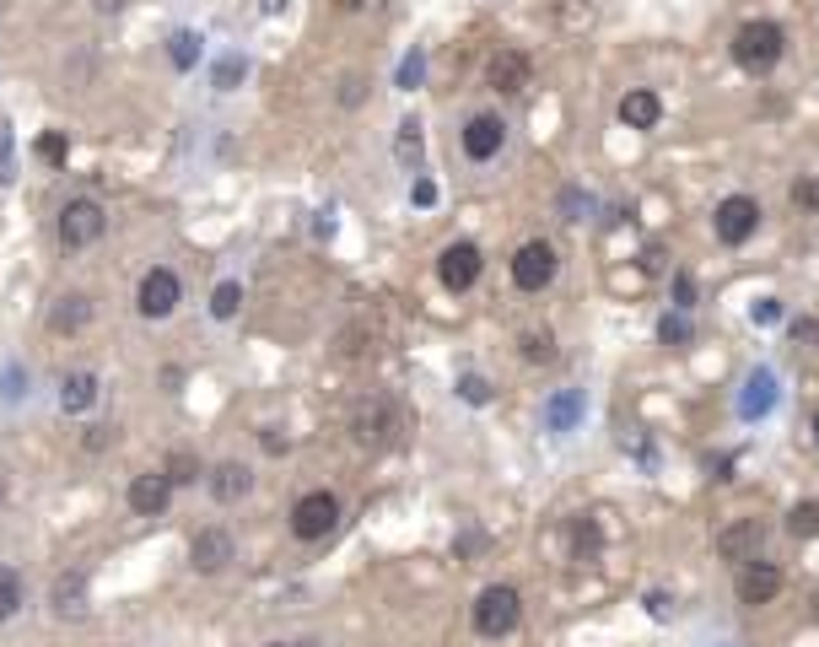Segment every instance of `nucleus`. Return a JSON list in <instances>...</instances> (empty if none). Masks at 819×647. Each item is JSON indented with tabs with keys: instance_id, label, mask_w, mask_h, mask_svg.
I'll use <instances>...</instances> for the list:
<instances>
[{
	"instance_id": "f257e3e1",
	"label": "nucleus",
	"mask_w": 819,
	"mask_h": 647,
	"mask_svg": "<svg viewBox=\"0 0 819 647\" xmlns=\"http://www.w3.org/2000/svg\"><path fill=\"white\" fill-rule=\"evenodd\" d=\"M517 621H523V593L512 588V582H491V588H480V599H475V632L480 637H512L517 632Z\"/></svg>"
},
{
	"instance_id": "f03ea898",
	"label": "nucleus",
	"mask_w": 819,
	"mask_h": 647,
	"mask_svg": "<svg viewBox=\"0 0 819 647\" xmlns=\"http://www.w3.org/2000/svg\"><path fill=\"white\" fill-rule=\"evenodd\" d=\"M782 55H787V33L776 22H744L733 33V60L744 70H771Z\"/></svg>"
},
{
	"instance_id": "7ed1b4c3",
	"label": "nucleus",
	"mask_w": 819,
	"mask_h": 647,
	"mask_svg": "<svg viewBox=\"0 0 819 647\" xmlns=\"http://www.w3.org/2000/svg\"><path fill=\"white\" fill-rule=\"evenodd\" d=\"M755 227H760V200L755 194H728V200L717 205V216H712V232H717V243H728V249L750 243Z\"/></svg>"
},
{
	"instance_id": "20e7f679",
	"label": "nucleus",
	"mask_w": 819,
	"mask_h": 647,
	"mask_svg": "<svg viewBox=\"0 0 819 647\" xmlns=\"http://www.w3.org/2000/svg\"><path fill=\"white\" fill-rule=\"evenodd\" d=\"M103 227H109V216H103L98 200H70V205L60 211V243L65 249H92V243L103 238Z\"/></svg>"
},
{
	"instance_id": "39448f33",
	"label": "nucleus",
	"mask_w": 819,
	"mask_h": 647,
	"mask_svg": "<svg viewBox=\"0 0 819 647\" xmlns=\"http://www.w3.org/2000/svg\"><path fill=\"white\" fill-rule=\"evenodd\" d=\"M556 249L545 243V238H534V243H523L517 254H512V281H517V292H545L550 281H556Z\"/></svg>"
},
{
	"instance_id": "423d86ee",
	"label": "nucleus",
	"mask_w": 819,
	"mask_h": 647,
	"mask_svg": "<svg viewBox=\"0 0 819 647\" xmlns=\"http://www.w3.org/2000/svg\"><path fill=\"white\" fill-rule=\"evenodd\" d=\"M334 523H340L334 491H308V497H297V508H292V534H297V540H323Z\"/></svg>"
},
{
	"instance_id": "0eeeda50",
	"label": "nucleus",
	"mask_w": 819,
	"mask_h": 647,
	"mask_svg": "<svg viewBox=\"0 0 819 647\" xmlns=\"http://www.w3.org/2000/svg\"><path fill=\"white\" fill-rule=\"evenodd\" d=\"M135 308H140V319H168V314L179 308V275H173L168 264L146 270V275H140V292H135Z\"/></svg>"
},
{
	"instance_id": "6e6552de",
	"label": "nucleus",
	"mask_w": 819,
	"mask_h": 647,
	"mask_svg": "<svg viewBox=\"0 0 819 647\" xmlns=\"http://www.w3.org/2000/svg\"><path fill=\"white\" fill-rule=\"evenodd\" d=\"M733 593H739V604H750V610H760V604H771L776 593H782V567L776 561H744L739 572H733Z\"/></svg>"
},
{
	"instance_id": "1a4fd4ad",
	"label": "nucleus",
	"mask_w": 819,
	"mask_h": 647,
	"mask_svg": "<svg viewBox=\"0 0 819 647\" xmlns=\"http://www.w3.org/2000/svg\"><path fill=\"white\" fill-rule=\"evenodd\" d=\"M480 270H486V259H480V249L475 243H447L442 249V259H437V275H442V286L447 292H469L475 281H480Z\"/></svg>"
},
{
	"instance_id": "9d476101",
	"label": "nucleus",
	"mask_w": 819,
	"mask_h": 647,
	"mask_svg": "<svg viewBox=\"0 0 819 647\" xmlns=\"http://www.w3.org/2000/svg\"><path fill=\"white\" fill-rule=\"evenodd\" d=\"M502 140H507V125L497 114H475V120L464 125V157H469V162H491V157L502 151Z\"/></svg>"
},
{
	"instance_id": "9b49d317",
	"label": "nucleus",
	"mask_w": 819,
	"mask_h": 647,
	"mask_svg": "<svg viewBox=\"0 0 819 647\" xmlns=\"http://www.w3.org/2000/svg\"><path fill=\"white\" fill-rule=\"evenodd\" d=\"M168 502H173V480H168V469L135 475V486H129V508H135V513L157 518V513H168Z\"/></svg>"
},
{
	"instance_id": "f8f14e48",
	"label": "nucleus",
	"mask_w": 819,
	"mask_h": 647,
	"mask_svg": "<svg viewBox=\"0 0 819 647\" xmlns=\"http://www.w3.org/2000/svg\"><path fill=\"white\" fill-rule=\"evenodd\" d=\"M351 432H356V443H388V432H394V405H388V399H362V405L351 410Z\"/></svg>"
},
{
	"instance_id": "ddd939ff",
	"label": "nucleus",
	"mask_w": 819,
	"mask_h": 647,
	"mask_svg": "<svg viewBox=\"0 0 819 647\" xmlns=\"http://www.w3.org/2000/svg\"><path fill=\"white\" fill-rule=\"evenodd\" d=\"M232 561V534L227 529H200L190 545V567L194 572H221Z\"/></svg>"
},
{
	"instance_id": "4468645a",
	"label": "nucleus",
	"mask_w": 819,
	"mask_h": 647,
	"mask_svg": "<svg viewBox=\"0 0 819 647\" xmlns=\"http://www.w3.org/2000/svg\"><path fill=\"white\" fill-rule=\"evenodd\" d=\"M528 55L523 49H502V55H491V70H486V81H491V92H502V98H512V92H523L528 87Z\"/></svg>"
},
{
	"instance_id": "2eb2a0df",
	"label": "nucleus",
	"mask_w": 819,
	"mask_h": 647,
	"mask_svg": "<svg viewBox=\"0 0 819 647\" xmlns=\"http://www.w3.org/2000/svg\"><path fill=\"white\" fill-rule=\"evenodd\" d=\"M760 540H765V523L760 518H744V523H733V529H723L717 534V550H723V561H755V550H760Z\"/></svg>"
},
{
	"instance_id": "dca6fc26",
	"label": "nucleus",
	"mask_w": 819,
	"mask_h": 647,
	"mask_svg": "<svg viewBox=\"0 0 819 647\" xmlns=\"http://www.w3.org/2000/svg\"><path fill=\"white\" fill-rule=\"evenodd\" d=\"M663 120V98L652 92V87H630L626 98H621V125L630 129H652Z\"/></svg>"
},
{
	"instance_id": "f3484780",
	"label": "nucleus",
	"mask_w": 819,
	"mask_h": 647,
	"mask_svg": "<svg viewBox=\"0 0 819 647\" xmlns=\"http://www.w3.org/2000/svg\"><path fill=\"white\" fill-rule=\"evenodd\" d=\"M249 486H253L249 464H216L211 469V497L216 502H238V497H249Z\"/></svg>"
},
{
	"instance_id": "a211bd4d",
	"label": "nucleus",
	"mask_w": 819,
	"mask_h": 647,
	"mask_svg": "<svg viewBox=\"0 0 819 647\" xmlns=\"http://www.w3.org/2000/svg\"><path fill=\"white\" fill-rule=\"evenodd\" d=\"M92 399H98V378H92V373H70V378L60 384V405H65V410H87Z\"/></svg>"
},
{
	"instance_id": "6ab92c4d",
	"label": "nucleus",
	"mask_w": 819,
	"mask_h": 647,
	"mask_svg": "<svg viewBox=\"0 0 819 647\" xmlns=\"http://www.w3.org/2000/svg\"><path fill=\"white\" fill-rule=\"evenodd\" d=\"M81 599H87V578H81V572H70V578L55 582V610H60V615H81V610H87Z\"/></svg>"
},
{
	"instance_id": "aec40b11",
	"label": "nucleus",
	"mask_w": 819,
	"mask_h": 647,
	"mask_svg": "<svg viewBox=\"0 0 819 647\" xmlns=\"http://www.w3.org/2000/svg\"><path fill=\"white\" fill-rule=\"evenodd\" d=\"M92 319V303L87 297H60V308L49 314V324L60 329V334H70V329H81V324Z\"/></svg>"
},
{
	"instance_id": "412c9836",
	"label": "nucleus",
	"mask_w": 819,
	"mask_h": 647,
	"mask_svg": "<svg viewBox=\"0 0 819 647\" xmlns=\"http://www.w3.org/2000/svg\"><path fill=\"white\" fill-rule=\"evenodd\" d=\"M22 599H27V593H22V578H16L11 567H0V621H11V615L22 610Z\"/></svg>"
},
{
	"instance_id": "4be33fe9",
	"label": "nucleus",
	"mask_w": 819,
	"mask_h": 647,
	"mask_svg": "<svg viewBox=\"0 0 819 647\" xmlns=\"http://www.w3.org/2000/svg\"><path fill=\"white\" fill-rule=\"evenodd\" d=\"M238 303H243V286H238V281H221V286L211 292V314H216V319H232Z\"/></svg>"
},
{
	"instance_id": "5701e85b",
	"label": "nucleus",
	"mask_w": 819,
	"mask_h": 647,
	"mask_svg": "<svg viewBox=\"0 0 819 647\" xmlns=\"http://www.w3.org/2000/svg\"><path fill=\"white\" fill-rule=\"evenodd\" d=\"M168 60L179 65V70H190L200 60V33H173V44H168Z\"/></svg>"
},
{
	"instance_id": "b1692460",
	"label": "nucleus",
	"mask_w": 819,
	"mask_h": 647,
	"mask_svg": "<svg viewBox=\"0 0 819 647\" xmlns=\"http://www.w3.org/2000/svg\"><path fill=\"white\" fill-rule=\"evenodd\" d=\"M787 529H793L798 540H815V534H819V502H798L793 518H787Z\"/></svg>"
},
{
	"instance_id": "393cba45",
	"label": "nucleus",
	"mask_w": 819,
	"mask_h": 647,
	"mask_svg": "<svg viewBox=\"0 0 819 647\" xmlns=\"http://www.w3.org/2000/svg\"><path fill=\"white\" fill-rule=\"evenodd\" d=\"M38 157H44L49 168H60L65 157H70V140H65L60 129H49V135H38Z\"/></svg>"
},
{
	"instance_id": "a878e982",
	"label": "nucleus",
	"mask_w": 819,
	"mask_h": 647,
	"mask_svg": "<svg viewBox=\"0 0 819 647\" xmlns=\"http://www.w3.org/2000/svg\"><path fill=\"white\" fill-rule=\"evenodd\" d=\"M517 345H523V356H528V362H550V356H556V345H550V334H545V329L523 334Z\"/></svg>"
},
{
	"instance_id": "bb28decb",
	"label": "nucleus",
	"mask_w": 819,
	"mask_h": 647,
	"mask_svg": "<svg viewBox=\"0 0 819 647\" xmlns=\"http://www.w3.org/2000/svg\"><path fill=\"white\" fill-rule=\"evenodd\" d=\"M168 480H173V486H190V480H200V464H194V453H173V458H168Z\"/></svg>"
},
{
	"instance_id": "cd10ccee",
	"label": "nucleus",
	"mask_w": 819,
	"mask_h": 647,
	"mask_svg": "<svg viewBox=\"0 0 819 647\" xmlns=\"http://www.w3.org/2000/svg\"><path fill=\"white\" fill-rule=\"evenodd\" d=\"M399 157H405V162H416V157H421V125H416V120H405V125H399Z\"/></svg>"
},
{
	"instance_id": "c85d7f7f",
	"label": "nucleus",
	"mask_w": 819,
	"mask_h": 647,
	"mask_svg": "<svg viewBox=\"0 0 819 647\" xmlns=\"http://www.w3.org/2000/svg\"><path fill=\"white\" fill-rule=\"evenodd\" d=\"M793 205L798 211H819V179H798L793 184Z\"/></svg>"
},
{
	"instance_id": "c756f323",
	"label": "nucleus",
	"mask_w": 819,
	"mask_h": 647,
	"mask_svg": "<svg viewBox=\"0 0 819 647\" xmlns=\"http://www.w3.org/2000/svg\"><path fill=\"white\" fill-rule=\"evenodd\" d=\"M243 70H249V65L238 60V55H227V60L216 65V87H221V92H232V81H238Z\"/></svg>"
},
{
	"instance_id": "7c9ffc66",
	"label": "nucleus",
	"mask_w": 819,
	"mask_h": 647,
	"mask_svg": "<svg viewBox=\"0 0 819 647\" xmlns=\"http://www.w3.org/2000/svg\"><path fill=\"white\" fill-rule=\"evenodd\" d=\"M458 394H464V399H469V405H486V399H491V384H486V378H475V373H469V378H458Z\"/></svg>"
},
{
	"instance_id": "2f4dec72",
	"label": "nucleus",
	"mask_w": 819,
	"mask_h": 647,
	"mask_svg": "<svg viewBox=\"0 0 819 647\" xmlns=\"http://www.w3.org/2000/svg\"><path fill=\"white\" fill-rule=\"evenodd\" d=\"M571 534H577V550H582V556H593V545H599L593 523H588V518H577V529H571Z\"/></svg>"
},
{
	"instance_id": "473e14b6",
	"label": "nucleus",
	"mask_w": 819,
	"mask_h": 647,
	"mask_svg": "<svg viewBox=\"0 0 819 647\" xmlns=\"http://www.w3.org/2000/svg\"><path fill=\"white\" fill-rule=\"evenodd\" d=\"M674 303H680V308H695V281L691 275H674Z\"/></svg>"
},
{
	"instance_id": "72a5a7b5",
	"label": "nucleus",
	"mask_w": 819,
	"mask_h": 647,
	"mask_svg": "<svg viewBox=\"0 0 819 647\" xmlns=\"http://www.w3.org/2000/svg\"><path fill=\"white\" fill-rule=\"evenodd\" d=\"M11 179V129L0 125V184Z\"/></svg>"
},
{
	"instance_id": "f704fd0d",
	"label": "nucleus",
	"mask_w": 819,
	"mask_h": 647,
	"mask_svg": "<svg viewBox=\"0 0 819 647\" xmlns=\"http://www.w3.org/2000/svg\"><path fill=\"white\" fill-rule=\"evenodd\" d=\"M765 388H771V384H765V373H760L755 384H750V416H760V410H765Z\"/></svg>"
},
{
	"instance_id": "c9c22d12",
	"label": "nucleus",
	"mask_w": 819,
	"mask_h": 647,
	"mask_svg": "<svg viewBox=\"0 0 819 647\" xmlns=\"http://www.w3.org/2000/svg\"><path fill=\"white\" fill-rule=\"evenodd\" d=\"M416 81H421V55H410L405 70H399V87H416Z\"/></svg>"
},
{
	"instance_id": "e433bc0d",
	"label": "nucleus",
	"mask_w": 819,
	"mask_h": 647,
	"mask_svg": "<svg viewBox=\"0 0 819 647\" xmlns=\"http://www.w3.org/2000/svg\"><path fill=\"white\" fill-rule=\"evenodd\" d=\"M663 340H674V345H680V340H685V324H680V319H663Z\"/></svg>"
},
{
	"instance_id": "4c0bfd02",
	"label": "nucleus",
	"mask_w": 819,
	"mask_h": 647,
	"mask_svg": "<svg viewBox=\"0 0 819 647\" xmlns=\"http://www.w3.org/2000/svg\"><path fill=\"white\" fill-rule=\"evenodd\" d=\"M663 259H669V249H647V254H641V264H647V270H663Z\"/></svg>"
},
{
	"instance_id": "58836bf2",
	"label": "nucleus",
	"mask_w": 819,
	"mask_h": 647,
	"mask_svg": "<svg viewBox=\"0 0 819 647\" xmlns=\"http://www.w3.org/2000/svg\"><path fill=\"white\" fill-rule=\"evenodd\" d=\"M432 200H437V190H432V184L421 179V184H416V205H432Z\"/></svg>"
},
{
	"instance_id": "ea45409f",
	"label": "nucleus",
	"mask_w": 819,
	"mask_h": 647,
	"mask_svg": "<svg viewBox=\"0 0 819 647\" xmlns=\"http://www.w3.org/2000/svg\"><path fill=\"white\" fill-rule=\"evenodd\" d=\"M98 5H103V11H120V5H125V0H98Z\"/></svg>"
},
{
	"instance_id": "a19ab883",
	"label": "nucleus",
	"mask_w": 819,
	"mask_h": 647,
	"mask_svg": "<svg viewBox=\"0 0 819 647\" xmlns=\"http://www.w3.org/2000/svg\"><path fill=\"white\" fill-rule=\"evenodd\" d=\"M334 5H345V11H356V5H367V0H334Z\"/></svg>"
},
{
	"instance_id": "79ce46f5",
	"label": "nucleus",
	"mask_w": 819,
	"mask_h": 647,
	"mask_svg": "<svg viewBox=\"0 0 819 647\" xmlns=\"http://www.w3.org/2000/svg\"><path fill=\"white\" fill-rule=\"evenodd\" d=\"M281 5H286V0H264V11H281Z\"/></svg>"
},
{
	"instance_id": "37998d69",
	"label": "nucleus",
	"mask_w": 819,
	"mask_h": 647,
	"mask_svg": "<svg viewBox=\"0 0 819 647\" xmlns=\"http://www.w3.org/2000/svg\"><path fill=\"white\" fill-rule=\"evenodd\" d=\"M815 438H819V410H815Z\"/></svg>"
},
{
	"instance_id": "c03bdc74",
	"label": "nucleus",
	"mask_w": 819,
	"mask_h": 647,
	"mask_svg": "<svg viewBox=\"0 0 819 647\" xmlns=\"http://www.w3.org/2000/svg\"><path fill=\"white\" fill-rule=\"evenodd\" d=\"M264 647H292V643H264Z\"/></svg>"
},
{
	"instance_id": "a18cd8bd",
	"label": "nucleus",
	"mask_w": 819,
	"mask_h": 647,
	"mask_svg": "<svg viewBox=\"0 0 819 647\" xmlns=\"http://www.w3.org/2000/svg\"><path fill=\"white\" fill-rule=\"evenodd\" d=\"M815 615H819V593H815Z\"/></svg>"
}]
</instances>
